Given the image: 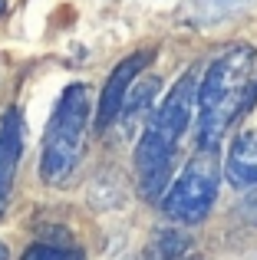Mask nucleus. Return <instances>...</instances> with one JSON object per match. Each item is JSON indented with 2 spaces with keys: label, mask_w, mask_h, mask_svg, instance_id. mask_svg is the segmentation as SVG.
<instances>
[{
  "label": "nucleus",
  "mask_w": 257,
  "mask_h": 260,
  "mask_svg": "<svg viewBox=\"0 0 257 260\" xmlns=\"http://www.w3.org/2000/svg\"><path fill=\"white\" fill-rule=\"evenodd\" d=\"M218 181H221L218 152H214V145H201L191 155V161L181 168V175L175 178V184L168 188L165 201H162L165 217H172L178 224L205 221L214 198H218Z\"/></svg>",
  "instance_id": "4"
},
{
  "label": "nucleus",
  "mask_w": 257,
  "mask_h": 260,
  "mask_svg": "<svg viewBox=\"0 0 257 260\" xmlns=\"http://www.w3.org/2000/svg\"><path fill=\"white\" fill-rule=\"evenodd\" d=\"M0 260H10V250H7V244L0 241Z\"/></svg>",
  "instance_id": "11"
},
{
  "label": "nucleus",
  "mask_w": 257,
  "mask_h": 260,
  "mask_svg": "<svg viewBox=\"0 0 257 260\" xmlns=\"http://www.w3.org/2000/svg\"><path fill=\"white\" fill-rule=\"evenodd\" d=\"M20 152H23V115L20 109H7L4 122H0V211L10 201Z\"/></svg>",
  "instance_id": "6"
},
{
  "label": "nucleus",
  "mask_w": 257,
  "mask_h": 260,
  "mask_svg": "<svg viewBox=\"0 0 257 260\" xmlns=\"http://www.w3.org/2000/svg\"><path fill=\"white\" fill-rule=\"evenodd\" d=\"M195 99H198V73H185L172 86V92L165 95L158 112L145 122V132H142L139 145H135L139 194L145 201H155L162 194V188H165V181L172 178L175 148H178V139L185 135L188 122H191Z\"/></svg>",
  "instance_id": "1"
},
{
  "label": "nucleus",
  "mask_w": 257,
  "mask_h": 260,
  "mask_svg": "<svg viewBox=\"0 0 257 260\" xmlns=\"http://www.w3.org/2000/svg\"><path fill=\"white\" fill-rule=\"evenodd\" d=\"M152 95H158V79H155V76H145L142 83H135L132 89H128V95H125V102H122V112H119L125 119V132L139 128L142 119L155 109Z\"/></svg>",
  "instance_id": "8"
},
{
  "label": "nucleus",
  "mask_w": 257,
  "mask_h": 260,
  "mask_svg": "<svg viewBox=\"0 0 257 260\" xmlns=\"http://www.w3.org/2000/svg\"><path fill=\"white\" fill-rule=\"evenodd\" d=\"M254 46L234 43L208 66L198 86V112H201V145H214L224 135V128L238 119V112L247 106L254 79Z\"/></svg>",
  "instance_id": "2"
},
{
  "label": "nucleus",
  "mask_w": 257,
  "mask_h": 260,
  "mask_svg": "<svg viewBox=\"0 0 257 260\" xmlns=\"http://www.w3.org/2000/svg\"><path fill=\"white\" fill-rule=\"evenodd\" d=\"M0 10H4V0H0Z\"/></svg>",
  "instance_id": "12"
},
{
  "label": "nucleus",
  "mask_w": 257,
  "mask_h": 260,
  "mask_svg": "<svg viewBox=\"0 0 257 260\" xmlns=\"http://www.w3.org/2000/svg\"><path fill=\"white\" fill-rule=\"evenodd\" d=\"M191 250V234L188 231H175V228H162L148 237L145 244V260H185Z\"/></svg>",
  "instance_id": "9"
},
{
  "label": "nucleus",
  "mask_w": 257,
  "mask_h": 260,
  "mask_svg": "<svg viewBox=\"0 0 257 260\" xmlns=\"http://www.w3.org/2000/svg\"><path fill=\"white\" fill-rule=\"evenodd\" d=\"M224 178L231 181V188H238V191L257 188V135L244 132L231 142L228 161H224Z\"/></svg>",
  "instance_id": "7"
},
{
  "label": "nucleus",
  "mask_w": 257,
  "mask_h": 260,
  "mask_svg": "<svg viewBox=\"0 0 257 260\" xmlns=\"http://www.w3.org/2000/svg\"><path fill=\"white\" fill-rule=\"evenodd\" d=\"M23 260H83V254H79L76 247H70V244L40 241V244H33V247L23 254Z\"/></svg>",
  "instance_id": "10"
},
{
  "label": "nucleus",
  "mask_w": 257,
  "mask_h": 260,
  "mask_svg": "<svg viewBox=\"0 0 257 260\" xmlns=\"http://www.w3.org/2000/svg\"><path fill=\"white\" fill-rule=\"evenodd\" d=\"M148 59H152V50H142V53H132L128 59H122V63L112 70L109 83L103 86V99H99V115H96V128H99V132H103V128H109L112 122L119 119L128 89H132L135 76H139V73L148 66Z\"/></svg>",
  "instance_id": "5"
},
{
  "label": "nucleus",
  "mask_w": 257,
  "mask_h": 260,
  "mask_svg": "<svg viewBox=\"0 0 257 260\" xmlns=\"http://www.w3.org/2000/svg\"><path fill=\"white\" fill-rule=\"evenodd\" d=\"M89 119V89L73 83L63 89L50 125L43 135V155H40V178L46 184H66L83 152V132Z\"/></svg>",
  "instance_id": "3"
}]
</instances>
